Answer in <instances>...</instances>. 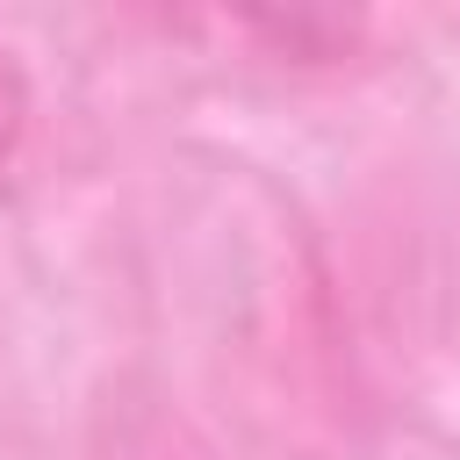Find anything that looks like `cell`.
<instances>
[{"mask_svg": "<svg viewBox=\"0 0 460 460\" xmlns=\"http://www.w3.org/2000/svg\"><path fill=\"white\" fill-rule=\"evenodd\" d=\"M22 115H29V93H22V72H14V58L0 50V165H7V151L22 144Z\"/></svg>", "mask_w": 460, "mask_h": 460, "instance_id": "1", "label": "cell"}]
</instances>
